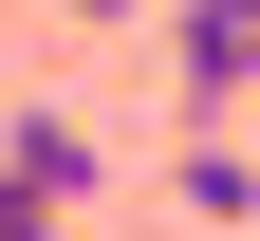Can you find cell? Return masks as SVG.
Here are the masks:
<instances>
[{
    "label": "cell",
    "instance_id": "obj_3",
    "mask_svg": "<svg viewBox=\"0 0 260 241\" xmlns=\"http://www.w3.org/2000/svg\"><path fill=\"white\" fill-rule=\"evenodd\" d=\"M186 223H242V241H260V149H242V112H186Z\"/></svg>",
    "mask_w": 260,
    "mask_h": 241
},
{
    "label": "cell",
    "instance_id": "obj_5",
    "mask_svg": "<svg viewBox=\"0 0 260 241\" xmlns=\"http://www.w3.org/2000/svg\"><path fill=\"white\" fill-rule=\"evenodd\" d=\"M0 241H75V223H0Z\"/></svg>",
    "mask_w": 260,
    "mask_h": 241
},
{
    "label": "cell",
    "instance_id": "obj_4",
    "mask_svg": "<svg viewBox=\"0 0 260 241\" xmlns=\"http://www.w3.org/2000/svg\"><path fill=\"white\" fill-rule=\"evenodd\" d=\"M56 19H130V0H56Z\"/></svg>",
    "mask_w": 260,
    "mask_h": 241
},
{
    "label": "cell",
    "instance_id": "obj_6",
    "mask_svg": "<svg viewBox=\"0 0 260 241\" xmlns=\"http://www.w3.org/2000/svg\"><path fill=\"white\" fill-rule=\"evenodd\" d=\"M0 223H19V186H0Z\"/></svg>",
    "mask_w": 260,
    "mask_h": 241
},
{
    "label": "cell",
    "instance_id": "obj_2",
    "mask_svg": "<svg viewBox=\"0 0 260 241\" xmlns=\"http://www.w3.org/2000/svg\"><path fill=\"white\" fill-rule=\"evenodd\" d=\"M260 93V0H186V112H242Z\"/></svg>",
    "mask_w": 260,
    "mask_h": 241
},
{
    "label": "cell",
    "instance_id": "obj_1",
    "mask_svg": "<svg viewBox=\"0 0 260 241\" xmlns=\"http://www.w3.org/2000/svg\"><path fill=\"white\" fill-rule=\"evenodd\" d=\"M0 186H19V223H75V204L112 186V149H93L75 112H19V130H0Z\"/></svg>",
    "mask_w": 260,
    "mask_h": 241
}]
</instances>
